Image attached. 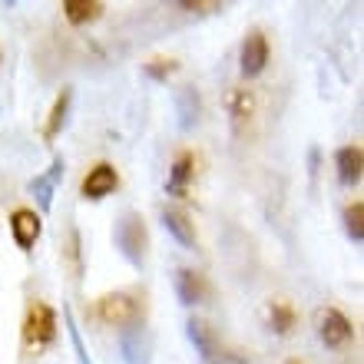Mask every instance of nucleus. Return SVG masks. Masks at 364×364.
Listing matches in <instances>:
<instances>
[{
  "label": "nucleus",
  "instance_id": "obj_1",
  "mask_svg": "<svg viewBox=\"0 0 364 364\" xmlns=\"http://www.w3.org/2000/svg\"><path fill=\"white\" fill-rule=\"evenodd\" d=\"M20 335H23V345H27L30 351L47 348L50 341L57 338V311H53L47 301H30Z\"/></svg>",
  "mask_w": 364,
  "mask_h": 364
},
{
  "label": "nucleus",
  "instance_id": "obj_2",
  "mask_svg": "<svg viewBox=\"0 0 364 364\" xmlns=\"http://www.w3.org/2000/svg\"><path fill=\"white\" fill-rule=\"evenodd\" d=\"M96 311H100V318H103L106 325H116L123 331V328L139 325V318H143V301L136 295H129V291H109V295H103L96 301Z\"/></svg>",
  "mask_w": 364,
  "mask_h": 364
},
{
  "label": "nucleus",
  "instance_id": "obj_3",
  "mask_svg": "<svg viewBox=\"0 0 364 364\" xmlns=\"http://www.w3.org/2000/svg\"><path fill=\"white\" fill-rule=\"evenodd\" d=\"M113 239H116V249L123 252V259L129 265H143V255H146V225H143V215H136V212H126L123 219L116 222L113 229Z\"/></svg>",
  "mask_w": 364,
  "mask_h": 364
},
{
  "label": "nucleus",
  "instance_id": "obj_4",
  "mask_svg": "<svg viewBox=\"0 0 364 364\" xmlns=\"http://www.w3.org/2000/svg\"><path fill=\"white\" fill-rule=\"evenodd\" d=\"M269 37L262 30H249L245 40H242V53H239V70L242 77H259L262 70L269 67Z\"/></svg>",
  "mask_w": 364,
  "mask_h": 364
},
{
  "label": "nucleus",
  "instance_id": "obj_5",
  "mask_svg": "<svg viewBox=\"0 0 364 364\" xmlns=\"http://www.w3.org/2000/svg\"><path fill=\"white\" fill-rule=\"evenodd\" d=\"M351 335H355V328H351V321H348L345 311H338V308H325V311L318 315V338H321L328 348L348 345Z\"/></svg>",
  "mask_w": 364,
  "mask_h": 364
},
{
  "label": "nucleus",
  "instance_id": "obj_6",
  "mask_svg": "<svg viewBox=\"0 0 364 364\" xmlns=\"http://www.w3.org/2000/svg\"><path fill=\"white\" fill-rule=\"evenodd\" d=\"M116 186H119V173H116V166L96 163L93 169L83 176V186H80V192H83V199L100 202V199H106V196H109Z\"/></svg>",
  "mask_w": 364,
  "mask_h": 364
},
{
  "label": "nucleus",
  "instance_id": "obj_7",
  "mask_svg": "<svg viewBox=\"0 0 364 364\" xmlns=\"http://www.w3.org/2000/svg\"><path fill=\"white\" fill-rule=\"evenodd\" d=\"M40 229H43V222L33 209H17L10 215V232H14V242H17L23 252L33 249V242L40 239Z\"/></svg>",
  "mask_w": 364,
  "mask_h": 364
},
{
  "label": "nucleus",
  "instance_id": "obj_8",
  "mask_svg": "<svg viewBox=\"0 0 364 364\" xmlns=\"http://www.w3.org/2000/svg\"><path fill=\"white\" fill-rule=\"evenodd\" d=\"M176 295H179L182 305H202L205 295H209V285H205V278L199 272L192 269H179L176 272Z\"/></svg>",
  "mask_w": 364,
  "mask_h": 364
},
{
  "label": "nucleus",
  "instance_id": "obj_9",
  "mask_svg": "<svg viewBox=\"0 0 364 364\" xmlns=\"http://www.w3.org/2000/svg\"><path fill=\"white\" fill-rule=\"evenodd\" d=\"M119 348H123L126 364H149V338L139 325L119 331Z\"/></svg>",
  "mask_w": 364,
  "mask_h": 364
},
{
  "label": "nucleus",
  "instance_id": "obj_10",
  "mask_svg": "<svg viewBox=\"0 0 364 364\" xmlns=\"http://www.w3.org/2000/svg\"><path fill=\"white\" fill-rule=\"evenodd\" d=\"M186 335H189V341H192V348L199 351V358L205 364L212 361V358L219 355V341H215V331H212L202 318H189L186 321Z\"/></svg>",
  "mask_w": 364,
  "mask_h": 364
},
{
  "label": "nucleus",
  "instance_id": "obj_11",
  "mask_svg": "<svg viewBox=\"0 0 364 364\" xmlns=\"http://www.w3.org/2000/svg\"><path fill=\"white\" fill-rule=\"evenodd\" d=\"M335 166H338V179L345 182V186H358L361 182V169H364L361 146H341L335 153Z\"/></svg>",
  "mask_w": 364,
  "mask_h": 364
},
{
  "label": "nucleus",
  "instance_id": "obj_12",
  "mask_svg": "<svg viewBox=\"0 0 364 364\" xmlns=\"http://www.w3.org/2000/svg\"><path fill=\"white\" fill-rule=\"evenodd\" d=\"M192 176H196V156L192 153H179L176 156L173 169H169V182H166V192L176 196V199H186V189H189Z\"/></svg>",
  "mask_w": 364,
  "mask_h": 364
},
{
  "label": "nucleus",
  "instance_id": "obj_13",
  "mask_svg": "<svg viewBox=\"0 0 364 364\" xmlns=\"http://www.w3.org/2000/svg\"><path fill=\"white\" fill-rule=\"evenodd\" d=\"M225 109H229L232 129L242 133L245 123L252 119V113H255V100H252L249 90H229V96H225Z\"/></svg>",
  "mask_w": 364,
  "mask_h": 364
},
{
  "label": "nucleus",
  "instance_id": "obj_14",
  "mask_svg": "<svg viewBox=\"0 0 364 364\" xmlns=\"http://www.w3.org/2000/svg\"><path fill=\"white\" fill-rule=\"evenodd\" d=\"M103 4L100 0H63V17L73 23V27H87L93 20L103 17Z\"/></svg>",
  "mask_w": 364,
  "mask_h": 364
},
{
  "label": "nucleus",
  "instance_id": "obj_15",
  "mask_svg": "<svg viewBox=\"0 0 364 364\" xmlns=\"http://www.w3.org/2000/svg\"><path fill=\"white\" fill-rule=\"evenodd\" d=\"M176 109H179V126L182 129H192L199 123V113H202V96L196 87H182L176 93Z\"/></svg>",
  "mask_w": 364,
  "mask_h": 364
},
{
  "label": "nucleus",
  "instance_id": "obj_16",
  "mask_svg": "<svg viewBox=\"0 0 364 364\" xmlns=\"http://www.w3.org/2000/svg\"><path fill=\"white\" fill-rule=\"evenodd\" d=\"M163 225H166V232L179 242V245H186V249H192V245H196V229H192V222H189V215H186V212L163 209Z\"/></svg>",
  "mask_w": 364,
  "mask_h": 364
},
{
  "label": "nucleus",
  "instance_id": "obj_17",
  "mask_svg": "<svg viewBox=\"0 0 364 364\" xmlns=\"http://www.w3.org/2000/svg\"><path fill=\"white\" fill-rule=\"evenodd\" d=\"M60 173H63V159H53L47 176H37V179L30 182V192L40 196V205H43V209H50V202H53V186H57Z\"/></svg>",
  "mask_w": 364,
  "mask_h": 364
},
{
  "label": "nucleus",
  "instance_id": "obj_18",
  "mask_svg": "<svg viewBox=\"0 0 364 364\" xmlns=\"http://www.w3.org/2000/svg\"><path fill=\"white\" fill-rule=\"evenodd\" d=\"M67 113H70V90H63V93L53 100V106H50V116H47V126H43V139H57V133L63 129V123H67Z\"/></svg>",
  "mask_w": 364,
  "mask_h": 364
},
{
  "label": "nucleus",
  "instance_id": "obj_19",
  "mask_svg": "<svg viewBox=\"0 0 364 364\" xmlns=\"http://www.w3.org/2000/svg\"><path fill=\"white\" fill-rule=\"evenodd\" d=\"M269 325H272V331H275V335H288V331L295 328V308L288 305V301H272Z\"/></svg>",
  "mask_w": 364,
  "mask_h": 364
},
{
  "label": "nucleus",
  "instance_id": "obj_20",
  "mask_svg": "<svg viewBox=\"0 0 364 364\" xmlns=\"http://www.w3.org/2000/svg\"><path fill=\"white\" fill-rule=\"evenodd\" d=\"M345 232H348V239L358 242V245L364 242V202L361 199L345 205Z\"/></svg>",
  "mask_w": 364,
  "mask_h": 364
},
{
  "label": "nucleus",
  "instance_id": "obj_21",
  "mask_svg": "<svg viewBox=\"0 0 364 364\" xmlns=\"http://www.w3.org/2000/svg\"><path fill=\"white\" fill-rule=\"evenodd\" d=\"M146 73L153 80H169L176 73V60H153V63H146Z\"/></svg>",
  "mask_w": 364,
  "mask_h": 364
},
{
  "label": "nucleus",
  "instance_id": "obj_22",
  "mask_svg": "<svg viewBox=\"0 0 364 364\" xmlns=\"http://www.w3.org/2000/svg\"><path fill=\"white\" fill-rule=\"evenodd\" d=\"M209 364H249V361H245L242 355H235V351H219V355L212 358Z\"/></svg>",
  "mask_w": 364,
  "mask_h": 364
},
{
  "label": "nucleus",
  "instance_id": "obj_23",
  "mask_svg": "<svg viewBox=\"0 0 364 364\" xmlns=\"http://www.w3.org/2000/svg\"><path fill=\"white\" fill-rule=\"evenodd\" d=\"M179 7H186V10H202V14H205V10H222V4H192V0H182Z\"/></svg>",
  "mask_w": 364,
  "mask_h": 364
},
{
  "label": "nucleus",
  "instance_id": "obj_24",
  "mask_svg": "<svg viewBox=\"0 0 364 364\" xmlns=\"http://www.w3.org/2000/svg\"><path fill=\"white\" fill-rule=\"evenodd\" d=\"M285 364H301V361H298V358H291V361H285Z\"/></svg>",
  "mask_w": 364,
  "mask_h": 364
}]
</instances>
